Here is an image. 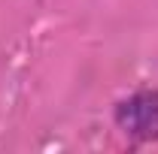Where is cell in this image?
Returning a JSON list of instances; mask_svg holds the SVG:
<instances>
[{
	"label": "cell",
	"mask_w": 158,
	"mask_h": 154,
	"mask_svg": "<svg viewBox=\"0 0 158 154\" xmlns=\"http://www.w3.org/2000/svg\"><path fill=\"white\" fill-rule=\"evenodd\" d=\"M118 130L137 142H152L158 139V88L134 91L131 97L118 100L113 109Z\"/></svg>",
	"instance_id": "cell-1"
}]
</instances>
